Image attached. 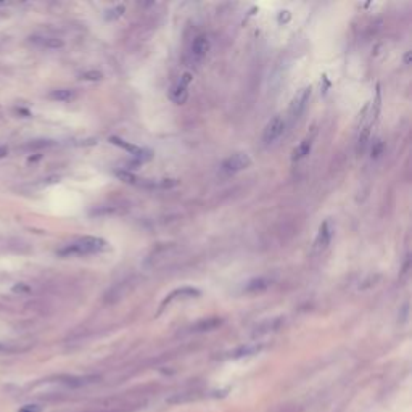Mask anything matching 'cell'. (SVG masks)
<instances>
[{
	"label": "cell",
	"mask_w": 412,
	"mask_h": 412,
	"mask_svg": "<svg viewBox=\"0 0 412 412\" xmlns=\"http://www.w3.org/2000/svg\"><path fill=\"white\" fill-rule=\"evenodd\" d=\"M106 248V242L100 237H82L79 240L69 243L68 247L58 251L61 256H73V255H94Z\"/></svg>",
	"instance_id": "6da1fadb"
},
{
	"label": "cell",
	"mask_w": 412,
	"mask_h": 412,
	"mask_svg": "<svg viewBox=\"0 0 412 412\" xmlns=\"http://www.w3.org/2000/svg\"><path fill=\"white\" fill-rule=\"evenodd\" d=\"M250 164H251V158L248 156L247 153L240 152V153L232 154V156H229L227 159H225L222 163V166H221V169L225 174H235V172H240L243 169H247Z\"/></svg>",
	"instance_id": "7a4b0ae2"
},
{
	"label": "cell",
	"mask_w": 412,
	"mask_h": 412,
	"mask_svg": "<svg viewBox=\"0 0 412 412\" xmlns=\"http://www.w3.org/2000/svg\"><path fill=\"white\" fill-rule=\"evenodd\" d=\"M283 131H285V121H283L280 116H275V118H272L267 122L266 129H264V135H262L264 144H267V145L274 144V142L283 134Z\"/></svg>",
	"instance_id": "3957f363"
},
{
	"label": "cell",
	"mask_w": 412,
	"mask_h": 412,
	"mask_svg": "<svg viewBox=\"0 0 412 412\" xmlns=\"http://www.w3.org/2000/svg\"><path fill=\"white\" fill-rule=\"evenodd\" d=\"M309 97H311V87L303 89V90H300L298 94H296L295 100H293V103H292V106H290V114H292L293 119H295V118H300L301 113L305 111Z\"/></svg>",
	"instance_id": "277c9868"
},
{
	"label": "cell",
	"mask_w": 412,
	"mask_h": 412,
	"mask_svg": "<svg viewBox=\"0 0 412 412\" xmlns=\"http://www.w3.org/2000/svg\"><path fill=\"white\" fill-rule=\"evenodd\" d=\"M211 49V42H209V39L208 36H197L195 39H193V42L190 45V52H192V55L197 58V60H202V58L206 56V53L209 52Z\"/></svg>",
	"instance_id": "5b68a950"
},
{
	"label": "cell",
	"mask_w": 412,
	"mask_h": 412,
	"mask_svg": "<svg viewBox=\"0 0 412 412\" xmlns=\"http://www.w3.org/2000/svg\"><path fill=\"white\" fill-rule=\"evenodd\" d=\"M192 81V74L190 73H185L182 77H180V81L176 87L172 90V100L179 103V105H182V103L187 100V97H189V92H187V86L190 84Z\"/></svg>",
	"instance_id": "8992f818"
},
{
	"label": "cell",
	"mask_w": 412,
	"mask_h": 412,
	"mask_svg": "<svg viewBox=\"0 0 412 412\" xmlns=\"http://www.w3.org/2000/svg\"><path fill=\"white\" fill-rule=\"evenodd\" d=\"M109 142H111V144H114V145L121 147V148H124L126 152H129L131 154H134V156H137V158L142 159V161H145V159L150 158V153H147V152L144 150V148L129 144V142L122 140V139H119V137H111V139H109Z\"/></svg>",
	"instance_id": "52a82bcc"
},
{
	"label": "cell",
	"mask_w": 412,
	"mask_h": 412,
	"mask_svg": "<svg viewBox=\"0 0 412 412\" xmlns=\"http://www.w3.org/2000/svg\"><path fill=\"white\" fill-rule=\"evenodd\" d=\"M330 240H332V227H330V222L325 221L324 224L320 225L317 238H315V250L324 251L328 247Z\"/></svg>",
	"instance_id": "ba28073f"
},
{
	"label": "cell",
	"mask_w": 412,
	"mask_h": 412,
	"mask_svg": "<svg viewBox=\"0 0 412 412\" xmlns=\"http://www.w3.org/2000/svg\"><path fill=\"white\" fill-rule=\"evenodd\" d=\"M29 41L32 44L39 45V47H44V49H61L64 45L61 39L52 37V36H31Z\"/></svg>",
	"instance_id": "9c48e42d"
},
{
	"label": "cell",
	"mask_w": 412,
	"mask_h": 412,
	"mask_svg": "<svg viewBox=\"0 0 412 412\" xmlns=\"http://www.w3.org/2000/svg\"><path fill=\"white\" fill-rule=\"evenodd\" d=\"M269 287H270L269 279H266V277H258V279H251L250 282H247V285L243 287V290L247 293H258Z\"/></svg>",
	"instance_id": "30bf717a"
},
{
	"label": "cell",
	"mask_w": 412,
	"mask_h": 412,
	"mask_svg": "<svg viewBox=\"0 0 412 412\" xmlns=\"http://www.w3.org/2000/svg\"><path fill=\"white\" fill-rule=\"evenodd\" d=\"M311 148H312V140H311V139H305V140H303L301 144L293 150L292 159H293V161H300V159H303V158H306L308 154L311 153Z\"/></svg>",
	"instance_id": "8fae6325"
},
{
	"label": "cell",
	"mask_w": 412,
	"mask_h": 412,
	"mask_svg": "<svg viewBox=\"0 0 412 412\" xmlns=\"http://www.w3.org/2000/svg\"><path fill=\"white\" fill-rule=\"evenodd\" d=\"M49 99L56 102H69L74 99V92L71 89H56L49 94Z\"/></svg>",
	"instance_id": "7c38bea8"
},
{
	"label": "cell",
	"mask_w": 412,
	"mask_h": 412,
	"mask_svg": "<svg viewBox=\"0 0 412 412\" xmlns=\"http://www.w3.org/2000/svg\"><path fill=\"white\" fill-rule=\"evenodd\" d=\"M261 350V346H240L237 351L232 353V358H243V356H250V354H255Z\"/></svg>",
	"instance_id": "4fadbf2b"
},
{
	"label": "cell",
	"mask_w": 412,
	"mask_h": 412,
	"mask_svg": "<svg viewBox=\"0 0 412 412\" xmlns=\"http://www.w3.org/2000/svg\"><path fill=\"white\" fill-rule=\"evenodd\" d=\"M116 176H118L121 180H124V182H127V184H137V177L134 176V174H131V172H127V171H118L116 172Z\"/></svg>",
	"instance_id": "5bb4252c"
},
{
	"label": "cell",
	"mask_w": 412,
	"mask_h": 412,
	"mask_svg": "<svg viewBox=\"0 0 412 412\" xmlns=\"http://www.w3.org/2000/svg\"><path fill=\"white\" fill-rule=\"evenodd\" d=\"M176 295H189V296H195V295H200V290H197V288H189V287H187V288H182V290H177V292L171 293V296H169V298H167V301L172 300Z\"/></svg>",
	"instance_id": "9a60e30c"
},
{
	"label": "cell",
	"mask_w": 412,
	"mask_h": 412,
	"mask_svg": "<svg viewBox=\"0 0 412 412\" xmlns=\"http://www.w3.org/2000/svg\"><path fill=\"white\" fill-rule=\"evenodd\" d=\"M49 145H50V142H47V140H34V142H31V144L24 145V148L34 150V148H42V147H49Z\"/></svg>",
	"instance_id": "2e32d148"
},
{
	"label": "cell",
	"mask_w": 412,
	"mask_h": 412,
	"mask_svg": "<svg viewBox=\"0 0 412 412\" xmlns=\"http://www.w3.org/2000/svg\"><path fill=\"white\" fill-rule=\"evenodd\" d=\"M382 152H383V144L382 142H375V144H373V148H372V158L373 159H377L380 154H382Z\"/></svg>",
	"instance_id": "e0dca14e"
},
{
	"label": "cell",
	"mask_w": 412,
	"mask_h": 412,
	"mask_svg": "<svg viewBox=\"0 0 412 412\" xmlns=\"http://www.w3.org/2000/svg\"><path fill=\"white\" fill-rule=\"evenodd\" d=\"M84 79H90V81H99L102 79V73H99V71H92V73H86V74H82Z\"/></svg>",
	"instance_id": "ac0fdd59"
},
{
	"label": "cell",
	"mask_w": 412,
	"mask_h": 412,
	"mask_svg": "<svg viewBox=\"0 0 412 412\" xmlns=\"http://www.w3.org/2000/svg\"><path fill=\"white\" fill-rule=\"evenodd\" d=\"M108 13H109V15H106V18H109V19L114 18V16L118 18V16H121V15H122V13H124V6H118V8L109 10Z\"/></svg>",
	"instance_id": "d6986e66"
},
{
	"label": "cell",
	"mask_w": 412,
	"mask_h": 412,
	"mask_svg": "<svg viewBox=\"0 0 412 412\" xmlns=\"http://www.w3.org/2000/svg\"><path fill=\"white\" fill-rule=\"evenodd\" d=\"M39 411H41V408L37 404H26L19 409V412H39Z\"/></svg>",
	"instance_id": "ffe728a7"
},
{
	"label": "cell",
	"mask_w": 412,
	"mask_h": 412,
	"mask_svg": "<svg viewBox=\"0 0 412 412\" xmlns=\"http://www.w3.org/2000/svg\"><path fill=\"white\" fill-rule=\"evenodd\" d=\"M6 154H8V148H6V147H0V159L5 158Z\"/></svg>",
	"instance_id": "44dd1931"
}]
</instances>
